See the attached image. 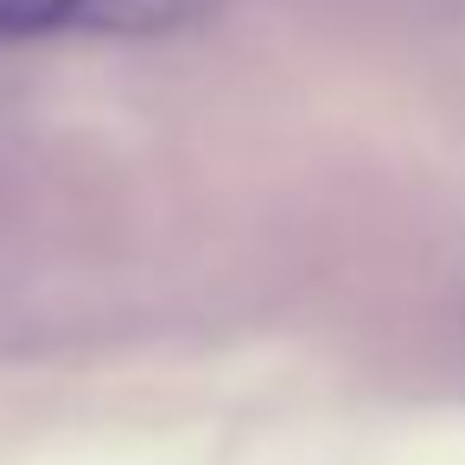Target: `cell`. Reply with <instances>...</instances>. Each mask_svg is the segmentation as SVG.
<instances>
[{
    "mask_svg": "<svg viewBox=\"0 0 465 465\" xmlns=\"http://www.w3.org/2000/svg\"><path fill=\"white\" fill-rule=\"evenodd\" d=\"M217 0H64L58 26H90V33H173L211 14Z\"/></svg>",
    "mask_w": 465,
    "mask_h": 465,
    "instance_id": "6da1fadb",
    "label": "cell"
},
{
    "mask_svg": "<svg viewBox=\"0 0 465 465\" xmlns=\"http://www.w3.org/2000/svg\"><path fill=\"white\" fill-rule=\"evenodd\" d=\"M64 0H0V33H39V26H58Z\"/></svg>",
    "mask_w": 465,
    "mask_h": 465,
    "instance_id": "7a4b0ae2",
    "label": "cell"
}]
</instances>
